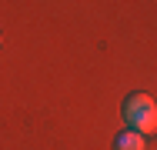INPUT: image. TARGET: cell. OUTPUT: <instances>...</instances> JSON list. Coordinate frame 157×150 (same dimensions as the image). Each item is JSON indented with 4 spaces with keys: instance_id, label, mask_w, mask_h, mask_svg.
Wrapping results in <instances>:
<instances>
[{
    "instance_id": "2",
    "label": "cell",
    "mask_w": 157,
    "mask_h": 150,
    "mask_svg": "<svg viewBox=\"0 0 157 150\" xmlns=\"http://www.w3.org/2000/svg\"><path fill=\"white\" fill-rule=\"evenodd\" d=\"M114 150H144V133H137V130H127L117 137V144Z\"/></svg>"
},
{
    "instance_id": "1",
    "label": "cell",
    "mask_w": 157,
    "mask_h": 150,
    "mask_svg": "<svg viewBox=\"0 0 157 150\" xmlns=\"http://www.w3.org/2000/svg\"><path fill=\"white\" fill-rule=\"evenodd\" d=\"M121 114L130 123V130H137V133H154L157 130V103H154V97H147V93L127 97Z\"/></svg>"
}]
</instances>
